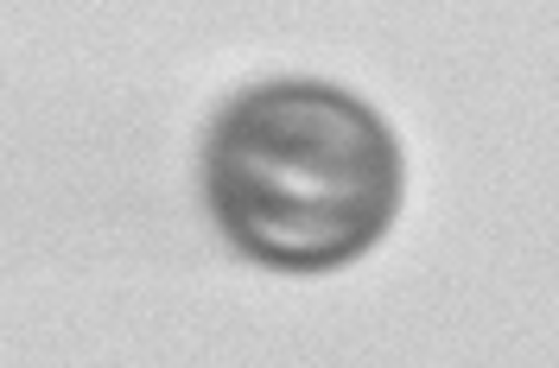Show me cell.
I'll return each mask as SVG.
<instances>
[{
  "label": "cell",
  "mask_w": 559,
  "mask_h": 368,
  "mask_svg": "<svg viewBox=\"0 0 559 368\" xmlns=\"http://www.w3.org/2000/svg\"><path fill=\"white\" fill-rule=\"evenodd\" d=\"M210 210L248 261L324 273L394 216L401 159L369 102L331 83H261L223 108L204 153Z\"/></svg>",
  "instance_id": "cell-1"
}]
</instances>
